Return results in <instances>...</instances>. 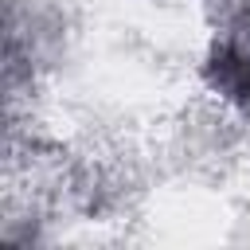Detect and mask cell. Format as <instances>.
I'll list each match as a JSON object with an SVG mask.
<instances>
[{
    "mask_svg": "<svg viewBox=\"0 0 250 250\" xmlns=\"http://www.w3.org/2000/svg\"><path fill=\"white\" fill-rule=\"evenodd\" d=\"M203 74L215 94L250 113V0H238L219 23Z\"/></svg>",
    "mask_w": 250,
    "mask_h": 250,
    "instance_id": "1",
    "label": "cell"
}]
</instances>
